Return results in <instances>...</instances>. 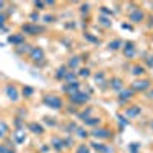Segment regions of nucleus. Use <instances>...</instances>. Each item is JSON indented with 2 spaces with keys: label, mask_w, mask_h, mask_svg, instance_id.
I'll use <instances>...</instances> for the list:
<instances>
[{
  "label": "nucleus",
  "mask_w": 153,
  "mask_h": 153,
  "mask_svg": "<svg viewBox=\"0 0 153 153\" xmlns=\"http://www.w3.org/2000/svg\"><path fill=\"white\" fill-rule=\"evenodd\" d=\"M45 103L49 104V107H52V109H60L61 106V100L55 95H46L45 97Z\"/></svg>",
  "instance_id": "obj_1"
},
{
  "label": "nucleus",
  "mask_w": 153,
  "mask_h": 153,
  "mask_svg": "<svg viewBox=\"0 0 153 153\" xmlns=\"http://www.w3.org/2000/svg\"><path fill=\"white\" fill-rule=\"evenodd\" d=\"M31 60L32 61H40V60H43L45 58V54H43V51L40 49V48H34L32 51H31Z\"/></svg>",
  "instance_id": "obj_2"
},
{
  "label": "nucleus",
  "mask_w": 153,
  "mask_h": 153,
  "mask_svg": "<svg viewBox=\"0 0 153 153\" xmlns=\"http://www.w3.org/2000/svg\"><path fill=\"white\" fill-rule=\"evenodd\" d=\"M6 95H8V98L9 100H12V101H17V98H19V94H17V89L14 87V86H6Z\"/></svg>",
  "instance_id": "obj_3"
},
{
  "label": "nucleus",
  "mask_w": 153,
  "mask_h": 153,
  "mask_svg": "<svg viewBox=\"0 0 153 153\" xmlns=\"http://www.w3.org/2000/svg\"><path fill=\"white\" fill-rule=\"evenodd\" d=\"M14 139H16L17 144H22L25 139H26V135H25L23 130H16V132H14Z\"/></svg>",
  "instance_id": "obj_4"
},
{
  "label": "nucleus",
  "mask_w": 153,
  "mask_h": 153,
  "mask_svg": "<svg viewBox=\"0 0 153 153\" xmlns=\"http://www.w3.org/2000/svg\"><path fill=\"white\" fill-rule=\"evenodd\" d=\"M23 42H25V38L22 37V34H17V35L9 37V43H12V45H22Z\"/></svg>",
  "instance_id": "obj_5"
},
{
  "label": "nucleus",
  "mask_w": 153,
  "mask_h": 153,
  "mask_svg": "<svg viewBox=\"0 0 153 153\" xmlns=\"http://www.w3.org/2000/svg\"><path fill=\"white\" fill-rule=\"evenodd\" d=\"M23 31L25 32H28V34H37L38 31H40V29H38L37 26H32V25H26V26H23Z\"/></svg>",
  "instance_id": "obj_6"
},
{
  "label": "nucleus",
  "mask_w": 153,
  "mask_h": 153,
  "mask_svg": "<svg viewBox=\"0 0 153 153\" xmlns=\"http://www.w3.org/2000/svg\"><path fill=\"white\" fill-rule=\"evenodd\" d=\"M29 129H31L34 133H38V135L43 133V129H42V127L38 126V124H35V123H31V124H29Z\"/></svg>",
  "instance_id": "obj_7"
},
{
  "label": "nucleus",
  "mask_w": 153,
  "mask_h": 153,
  "mask_svg": "<svg viewBox=\"0 0 153 153\" xmlns=\"http://www.w3.org/2000/svg\"><path fill=\"white\" fill-rule=\"evenodd\" d=\"M32 92H34V91H32L31 87H25V89H23V95H25V97H31Z\"/></svg>",
  "instance_id": "obj_8"
},
{
  "label": "nucleus",
  "mask_w": 153,
  "mask_h": 153,
  "mask_svg": "<svg viewBox=\"0 0 153 153\" xmlns=\"http://www.w3.org/2000/svg\"><path fill=\"white\" fill-rule=\"evenodd\" d=\"M5 22V16H0V28H2V25Z\"/></svg>",
  "instance_id": "obj_9"
},
{
  "label": "nucleus",
  "mask_w": 153,
  "mask_h": 153,
  "mask_svg": "<svg viewBox=\"0 0 153 153\" xmlns=\"http://www.w3.org/2000/svg\"><path fill=\"white\" fill-rule=\"evenodd\" d=\"M3 6H5V3H3V2H0V11L3 9Z\"/></svg>",
  "instance_id": "obj_10"
}]
</instances>
